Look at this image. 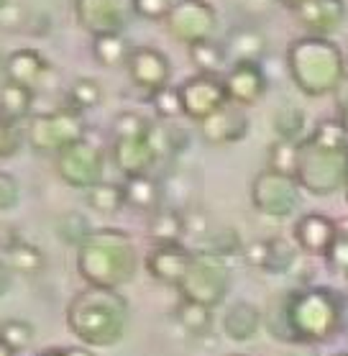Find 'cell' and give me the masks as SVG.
<instances>
[{
  "label": "cell",
  "mask_w": 348,
  "mask_h": 356,
  "mask_svg": "<svg viewBox=\"0 0 348 356\" xmlns=\"http://www.w3.org/2000/svg\"><path fill=\"white\" fill-rule=\"evenodd\" d=\"M129 300L121 290L85 284L65 310L67 328L82 346L108 348L129 331Z\"/></svg>",
  "instance_id": "obj_1"
},
{
  "label": "cell",
  "mask_w": 348,
  "mask_h": 356,
  "mask_svg": "<svg viewBox=\"0 0 348 356\" xmlns=\"http://www.w3.org/2000/svg\"><path fill=\"white\" fill-rule=\"evenodd\" d=\"M138 272V249L129 231L115 226L92 228L77 246V275L85 284L121 290Z\"/></svg>",
  "instance_id": "obj_2"
},
{
  "label": "cell",
  "mask_w": 348,
  "mask_h": 356,
  "mask_svg": "<svg viewBox=\"0 0 348 356\" xmlns=\"http://www.w3.org/2000/svg\"><path fill=\"white\" fill-rule=\"evenodd\" d=\"M287 74L292 85L308 97L333 95L346 77V57L333 39L300 36L287 47Z\"/></svg>",
  "instance_id": "obj_3"
},
{
  "label": "cell",
  "mask_w": 348,
  "mask_h": 356,
  "mask_svg": "<svg viewBox=\"0 0 348 356\" xmlns=\"http://www.w3.org/2000/svg\"><path fill=\"white\" fill-rule=\"evenodd\" d=\"M284 316L295 346L325 343L343 325V298L323 284L297 287L284 295Z\"/></svg>",
  "instance_id": "obj_4"
},
{
  "label": "cell",
  "mask_w": 348,
  "mask_h": 356,
  "mask_svg": "<svg viewBox=\"0 0 348 356\" xmlns=\"http://www.w3.org/2000/svg\"><path fill=\"white\" fill-rule=\"evenodd\" d=\"M295 179L305 193L328 197L348 185V149H331L305 138L300 144V159Z\"/></svg>",
  "instance_id": "obj_5"
},
{
  "label": "cell",
  "mask_w": 348,
  "mask_h": 356,
  "mask_svg": "<svg viewBox=\"0 0 348 356\" xmlns=\"http://www.w3.org/2000/svg\"><path fill=\"white\" fill-rule=\"evenodd\" d=\"M88 136L85 115L72 108H57L47 113H33L24 123V138L36 154L57 156L62 149Z\"/></svg>",
  "instance_id": "obj_6"
},
{
  "label": "cell",
  "mask_w": 348,
  "mask_h": 356,
  "mask_svg": "<svg viewBox=\"0 0 348 356\" xmlns=\"http://www.w3.org/2000/svg\"><path fill=\"white\" fill-rule=\"evenodd\" d=\"M228 290H231L228 261L215 257V254H208V251L192 249V261H190V267H187L185 277L177 287L179 298L208 305V308H218L226 300Z\"/></svg>",
  "instance_id": "obj_7"
},
{
  "label": "cell",
  "mask_w": 348,
  "mask_h": 356,
  "mask_svg": "<svg viewBox=\"0 0 348 356\" xmlns=\"http://www.w3.org/2000/svg\"><path fill=\"white\" fill-rule=\"evenodd\" d=\"M300 182L292 175H282L274 170H261L254 175L249 187L251 208L267 218H290L302 205Z\"/></svg>",
  "instance_id": "obj_8"
},
{
  "label": "cell",
  "mask_w": 348,
  "mask_h": 356,
  "mask_svg": "<svg viewBox=\"0 0 348 356\" xmlns=\"http://www.w3.org/2000/svg\"><path fill=\"white\" fill-rule=\"evenodd\" d=\"M106 164L108 156L103 146L90 141L88 136L69 144L54 156V170H57L59 179L67 187L82 190V193H88L106 179Z\"/></svg>",
  "instance_id": "obj_9"
},
{
  "label": "cell",
  "mask_w": 348,
  "mask_h": 356,
  "mask_svg": "<svg viewBox=\"0 0 348 356\" xmlns=\"http://www.w3.org/2000/svg\"><path fill=\"white\" fill-rule=\"evenodd\" d=\"M164 26L174 41L192 47L197 41L215 39L220 18L210 0H174Z\"/></svg>",
  "instance_id": "obj_10"
},
{
  "label": "cell",
  "mask_w": 348,
  "mask_h": 356,
  "mask_svg": "<svg viewBox=\"0 0 348 356\" xmlns=\"http://www.w3.org/2000/svg\"><path fill=\"white\" fill-rule=\"evenodd\" d=\"M74 18L92 39L108 33H126L138 18L136 0H74Z\"/></svg>",
  "instance_id": "obj_11"
},
{
  "label": "cell",
  "mask_w": 348,
  "mask_h": 356,
  "mask_svg": "<svg viewBox=\"0 0 348 356\" xmlns=\"http://www.w3.org/2000/svg\"><path fill=\"white\" fill-rule=\"evenodd\" d=\"M177 92L179 106H182V118L197 123V126L228 103L223 77H213V74L197 72L192 77H187L177 85Z\"/></svg>",
  "instance_id": "obj_12"
},
{
  "label": "cell",
  "mask_w": 348,
  "mask_h": 356,
  "mask_svg": "<svg viewBox=\"0 0 348 356\" xmlns=\"http://www.w3.org/2000/svg\"><path fill=\"white\" fill-rule=\"evenodd\" d=\"M223 85L228 103H235L246 111L259 106L269 92V77L261 62H233L223 74Z\"/></svg>",
  "instance_id": "obj_13"
},
{
  "label": "cell",
  "mask_w": 348,
  "mask_h": 356,
  "mask_svg": "<svg viewBox=\"0 0 348 356\" xmlns=\"http://www.w3.org/2000/svg\"><path fill=\"white\" fill-rule=\"evenodd\" d=\"M129 80L133 88L151 95L156 90L172 85V62L162 49L156 47H136L126 65Z\"/></svg>",
  "instance_id": "obj_14"
},
{
  "label": "cell",
  "mask_w": 348,
  "mask_h": 356,
  "mask_svg": "<svg viewBox=\"0 0 348 356\" xmlns=\"http://www.w3.org/2000/svg\"><path fill=\"white\" fill-rule=\"evenodd\" d=\"M249 134H251V118L246 113V108L235 106V103H226L200 123V136L210 146L241 144Z\"/></svg>",
  "instance_id": "obj_15"
},
{
  "label": "cell",
  "mask_w": 348,
  "mask_h": 356,
  "mask_svg": "<svg viewBox=\"0 0 348 356\" xmlns=\"http://www.w3.org/2000/svg\"><path fill=\"white\" fill-rule=\"evenodd\" d=\"M292 13L297 18V24L305 29V33L333 39L346 24L348 6L346 0H308Z\"/></svg>",
  "instance_id": "obj_16"
},
{
  "label": "cell",
  "mask_w": 348,
  "mask_h": 356,
  "mask_svg": "<svg viewBox=\"0 0 348 356\" xmlns=\"http://www.w3.org/2000/svg\"><path fill=\"white\" fill-rule=\"evenodd\" d=\"M110 162L123 177H138V175H151L154 164L159 162V154L154 149L151 134L149 136L133 138H113L110 144Z\"/></svg>",
  "instance_id": "obj_17"
},
{
  "label": "cell",
  "mask_w": 348,
  "mask_h": 356,
  "mask_svg": "<svg viewBox=\"0 0 348 356\" xmlns=\"http://www.w3.org/2000/svg\"><path fill=\"white\" fill-rule=\"evenodd\" d=\"M338 223L325 216V213H305L297 218L295 228H292V241L295 246L308 254V257H325L331 243L338 236Z\"/></svg>",
  "instance_id": "obj_18"
},
{
  "label": "cell",
  "mask_w": 348,
  "mask_h": 356,
  "mask_svg": "<svg viewBox=\"0 0 348 356\" xmlns=\"http://www.w3.org/2000/svg\"><path fill=\"white\" fill-rule=\"evenodd\" d=\"M243 251H246V261L251 267L267 272V275H287V272H292V267L297 264V254H300L295 241H287L282 236L254 241L249 246H243Z\"/></svg>",
  "instance_id": "obj_19"
},
{
  "label": "cell",
  "mask_w": 348,
  "mask_h": 356,
  "mask_svg": "<svg viewBox=\"0 0 348 356\" xmlns=\"http://www.w3.org/2000/svg\"><path fill=\"white\" fill-rule=\"evenodd\" d=\"M190 261H192V249L185 243H154L146 254V272L156 282L179 287Z\"/></svg>",
  "instance_id": "obj_20"
},
{
  "label": "cell",
  "mask_w": 348,
  "mask_h": 356,
  "mask_svg": "<svg viewBox=\"0 0 348 356\" xmlns=\"http://www.w3.org/2000/svg\"><path fill=\"white\" fill-rule=\"evenodd\" d=\"M51 74V62H49L39 49L24 47L10 51L6 59V80H13L18 85H26L36 92V88H41Z\"/></svg>",
  "instance_id": "obj_21"
},
{
  "label": "cell",
  "mask_w": 348,
  "mask_h": 356,
  "mask_svg": "<svg viewBox=\"0 0 348 356\" xmlns=\"http://www.w3.org/2000/svg\"><path fill=\"white\" fill-rule=\"evenodd\" d=\"M261 323H264V313L254 302L238 300L233 305H228L223 316V333L235 343H246L261 331Z\"/></svg>",
  "instance_id": "obj_22"
},
{
  "label": "cell",
  "mask_w": 348,
  "mask_h": 356,
  "mask_svg": "<svg viewBox=\"0 0 348 356\" xmlns=\"http://www.w3.org/2000/svg\"><path fill=\"white\" fill-rule=\"evenodd\" d=\"M0 259L10 267L13 275L21 277H39L47 269V257L36 243L26 241V238H10L3 243V254Z\"/></svg>",
  "instance_id": "obj_23"
},
{
  "label": "cell",
  "mask_w": 348,
  "mask_h": 356,
  "mask_svg": "<svg viewBox=\"0 0 348 356\" xmlns=\"http://www.w3.org/2000/svg\"><path fill=\"white\" fill-rule=\"evenodd\" d=\"M123 193H126V208H133L146 216H151L164 205V185L151 175L129 177L123 182Z\"/></svg>",
  "instance_id": "obj_24"
},
{
  "label": "cell",
  "mask_w": 348,
  "mask_h": 356,
  "mask_svg": "<svg viewBox=\"0 0 348 356\" xmlns=\"http://www.w3.org/2000/svg\"><path fill=\"white\" fill-rule=\"evenodd\" d=\"M33 100H36V92L31 88L6 77L0 80V118L24 126L33 115Z\"/></svg>",
  "instance_id": "obj_25"
},
{
  "label": "cell",
  "mask_w": 348,
  "mask_h": 356,
  "mask_svg": "<svg viewBox=\"0 0 348 356\" xmlns=\"http://www.w3.org/2000/svg\"><path fill=\"white\" fill-rule=\"evenodd\" d=\"M223 47L228 51L231 65L233 62H261L267 54V36L254 26H241L228 33Z\"/></svg>",
  "instance_id": "obj_26"
},
{
  "label": "cell",
  "mask_w": 348,
  "mask_h": 356,
  "mask_svg": "<svg viewBox=\"0 0 348 356\" xmlns=\"http://www.w3.org/2000/svg\"><path fill=\"white\" fill-rule=\"evenodd\" d=\"M187 223L185 211L174 205H162L149 216V238L151 243H185Z\"/></svg>",
  "instance_id": "obj_27"
},
{
  "label": "cell",
  "mask_w": 348,
  "mask_h": 356,
  "mask_svg": "<svg viewBox=\"0 0 348 356\" xmlns=\"http://www.w3.org/2000/svg\"><path fill=\"white\" fill-rule=\"evenodd\" d=\"M133 44L129 41L126 33H108V36H95L92 39V59L106 70H126L131 54H133Z\"/></svg>",
  "instance_id": "obj_28"
},
{
  "label": "cell",
  "mask_w": 348,
  "mask_h": 356,
  "mask_svg": "<svg viewBox=\"0 0 348 356\" xmlns=\"http://www.w3.org/2000/svg\"><path fill=\"white\" fill-rule=\"evenodd\" d=\"M187 54H190V62H192L194 70L200 74L223 77V74L228 72V67H231L226 47H223V41H218V39L197 41L192 47H187Z\"/></svg>",
  "instance_id": "obj_29"
},
{
  "label": "cell",
  "mask_w": 348,
  "mask_h": 356,
  "mask_svg": "<svg viewBox=\"0 0 348 356\" xmlns=\"http://www.w3.org/2000/svg\"><path fill=\"white\" fill-rule=\"evenodd\" d=\"M310 121L308 113L302 111L300 106H292V103H284L274 111V134L276 138L282 141H290V144H302L305 138L310 136Z\"/></svg>",
  "instance_id": "obj_30"
},
{
  "label": "cell",
  "mask_w": 348,
  "mask_h": 356,
  "mask_svg": "<svg viewBox=\"0 0 348 356\" xmlns=\"http://www.w3.org/2000/svg\"><path fill=\"white\" fill-rule=\"evenodd\" d=\"M174 318L182 331L197 339L213 331V308L192 302V300H179V305L174 308Z\"/></svg>",
  "instance_id": "obj_31"
},
{
  "label": "cell",
  "mask_w": 348,
  "mask_h": 356,
  "mask_svg": "<svg viewBox=\"0 0 348 356\" xmlns=\"http://www.w3.org/2000/svg\"><path fill=\"white\" fill-rule=\"evenodd\" d=\"M85 200L95 213H103V216H118V213L126 208V193H123V185L118 182H108L103 179L100 185H95L92 190L85 193Z\"/></svg>",
  "instance_id": "obj_32"
},
{
  "label": "cell",
  "mask_w": 348,
  "mask_h": 356,
  "mask_svg": "<svg viewBox=\"0 0 348 356\" xmlns=\"http://www.w3.org/2000/svg\"><path fill=\"white\" fill-rule=\"evenodd\" d=\"M194 251H208V254H215L220 259H228L238 251H243L241 236L235 234L231 226H215L210 228L208 234L197 241V246H192Z\"/></svg>",
  "instance_id": "obj_33"
},
{
  "label": "cell",
  "mask_w": 348,
  "mask_h": 356,
  "mask_svg": "<svg viewBox=\"0 0 348 356\" xmlns=\"http://www.w3.org/2000/svg\"><path fill=\"white\" fill-rule=\"evenodd\" d=\"M103 103V85L95 77H74L72 85L67 88V108L77 113H88Z\"/></svg>",
  "instance_id": "obj_34"
},
{
  "label": "cell",
  "mask_w": 348,
  "mask_h": 356,
  "mask_svg": "<svg viewBox=\"0 0 348 356\" xmlns=\"http://www.w3.org/2000/svg\"><path fill=\"white\" fill-rule=\"evenodd\" d=\"M0 339L6 341L16 354H24V351H28L33 346L36 331L24 318H8V321L0 323Z\"/></svg>",
  "instance_id": "obj_35"
},
{
  "label": "cell",
  "mask_w": 348,
  "mask_h": 356,
  "mask_svg": "<svg viewBox=\"0 0 348 356\" xmlns=\"http://www.w3.org/2000/svg\"><path fill=\"white\" fill-rule=\"evenodd\" d=\"M154 118H149L141 111H123L115 115L113 121V138H133V136H149L154 131Z\"/></svg>",
  "instance_id": "obj_36"
},
{
  "label": "cell",
  "mask_w": 348,
  "mask_h": 356,
  "mask_svg": "<svg viewBox=\"0 0 348 356\" xmlns=\"http://www.w3.org/2000/svg\"><path fill=\"white\" fill-rule=\"evenodd\" d=\"M297 159H300V144H290V141L276 138L267 152V170L282 172V175H292L295 177Z\"/></svg>",
  "instance_id": "obj_37"
},
{
  "label": "cell",
  "mask_w": 348,
  "mask_h": 356,
  "mask_svg": "<svg viewBox=\"0 0 348 356\" xmlns=\"http://www.w3.org/2000/svg\"><path fill=\"white\" fill-rule=\"evenodd\" d=\"M149 103H151V111H154V115L159 121H177L179 115H182L177 85H167V88L151 92V95H149Z\"/></svg>",
  "instance_id": "obj_38"
},
{
  "label": "cell",
  "mask_w": 348,
  "mask_h": 356,
  "mask_svg": "<svg viewBox=\"0 0 348 356\" xmlns=\"http://www.w3.org/2000/svg\"><path fill=\"white\" fill-rule=\"evenodd\" d=\"M92 231V226H90V220L82 216V213H65L62 218L57 220V234L59 238L65 243H69V246H80L82 241H85V236Z\"/></svg>",
  "instance_id": "obj_39"
},
{
  "label": "cell",
  "mask_w": 348,
  "mask_h": 356,
  "mask_svg": "<svg viewBox=\"0 0 348 356\" xmlns=\"http://www.w3.org/2000/svg\"><path fill=\"white\" fill-rule=\"evenodd\" d=\"M24 141V126H16V123L0 118V159L16 156L21 152Z\"/></svg>",
  "instance_id": "obj_40"
},
{
  "label": "cell",
  "mask_w": 348,
  "mask_h": 356,
  "mask_svg": "<svg viewBox=\"0 0 348 356\" xmlns=\"http://www.w3.org/2000/svg\"><path fill=\"white\" fill-rule=\"evenodd\" d=\"M323 259L333 272L348 277V231H338L335 241L331 243V249H328Z\"/></svg>",
  "instance_id": "obj_41"
},
{
  "label": "cell",
  "mask_w": 348,
  "mask_h": 356,
  "mask_svg": "<svg viewBox=\"0 0 348 356\" xmlns=\"http://www.w3.org/2000/svg\"><path fill=\"white\" fill-rule=\"evenodd\" d=\"M21 202V182L16 175L0 170V213L13 211Z\"/></svg>",
  "instance_id": "obj_42"
},
{
  "label": "cell",
  "mask_w": 348,
  "mask_h": 356,
  "mask_svg": "<svg viewBox=\"0 0 348 356\" xmlns=\"http://www.w3.org/2000/svg\"><path fill=\"white\" fill-rule=\"evenodd\" d=\"M174 0H136V16L149 24H164Z\"/></svg>",
  "instance_id": "obj_43"
},
{
  "label": "cell",
  "mask_w": 348,
  "mask_h": 356,
  "mask_svg": "<svg viewBox=\"0 0 348 356\" xmlns=\"http://www.w3.org/2000/svg\"><path fill=\"white\" fill-rule=\"evenodd\" d=\"M10 287H13V272H10V267L6 261L0 259V298H6L10 292Z\"/></svg>",
  "instance_id": "obj_44"
},
{
  "label": "cell",
  "mask_w": 348,
  "mask_h": 356,
  "mask_svg": "<svg viewBox=\"0 0 348 356\" xmlns=\"http://www.w3.org/2000/svg\"><path fill=\"white\" fill-rule=\"evenodd\" d=\"M333 97H335V108H338V113L340 111H348V72H346V77L340 80L338 88H335Z\"/></svg>",
  "instance_id": "obj_45"
},
{
  "label": "cell",
  "mask_w": 348,
  "mask_h": 356,
  "mask_svg": "<svg viewBox=\"0 0 348 356\" xmlns=\"http://www.w3.org/2000/svg\"><path fill=\"white\" fill-rule=\"evenodd\" d=\"M36 356H72V348L69 346H49L44 351H39Z\"/></svg>",
  "instance_id": "obj_46"
},
{
  "label": "cell",
  "mask_w": 348,
  "mask_h": 356,
  "mask_svg": "<svg viewBox=\"0 0 348 356\" xmlns=\"http://www.w3.org/2000/svg\"><path fill=\"white\" fill-rule=\"evenodd\" d=\"M279 6H284L287 10H297L302 6V3H308V0H276Z\"/></svg>",
  "instance_id": "obj_47"
},
{
  "label": "cell",
  "mask_w": 348,
  "mask_h": 356,
  "mask_svg": "<svg viewBox=\"0 0 348 356\" xmlns=\"http://www.w3.org/2000/svg\"><path fill=\"white\" fill-rule=\"evenodd\" d=\"M72 348V356H95V351L88 346H69Z\"/></svg>",
  "instance_id": "obj_48"
},
{
  "label": "cell",
  "mask_w": 348,
  "mask_h": 356,
  "mask_svg": "<svg viewBox=\"0 0 348 356\" xmlns=\"http://www.w3.org/2000/svg\"><path fill=\"white\" fill-rule=\"evenodd\" d=\"M0 356H18V354L8 346V343H6V341L0 339Z\"/></svg>",
  "instance_id": "obj_49"
},
{
  "label": "cell",
  "mask_w": 348,
  "mask_h": 356,
  "mask_svg": "<svg viewBox=\"0 0 348 356\" xmlns=\"http://www.w3.org/2000/svg\"><path fill=\"white\" fill-rule=\"evenodd\" d=\"M6 59H8V54L3 51V47H0V80L6 77Z\"/></svg>",
  "instance_id": "obj_50"
},
{
  "label": "cell",
  "mask_w": 348,
  "mask_h": 356,
  "mask_svg": "<svg viewBox=\"0 0 348 356\" xmlns=\"http://www.w3.org/2000/svg\"><path fill=\"white\" fill-rule=\"evenodd\" d=\"M292 356H315V354H310V351H302V348H300V351H295Z\"/></svg>",
  "instance_id": "obj_51"
},
{
  "label": "cell",
  "mask_w": 348,
  "mask_h": 356,
  "mask_svg": "<svg viewBox=\"0 0 348 356\" xmlns=\"http://www.w3.org/2000/svg\"><path fill=\"white\" fill-rule=\"evenodd\" d=\"M8 3H10V0H0V10L6 8V6H8Z\"/></svg>",
  "instance_id": "obj_52"
},
{
  "label": "cell",
  "mask_w": 348,
  "mask_h": 356,
  "mask_svg": "<svg viewBox=\"0 0 348 356\" xmlns=\"http://www.w3.org/2000/svg\"><path fill=\"white\" fill-rule=\"evenodd\" d=\"M333 356H348V351H338V354H333Z\"/></svg>",
  "instance_id": "obj_53"
},
{
  "label": "cell",
  "mask_w": 348,
  "mask_h": 356,
  "mask_svg": "<svg viewBox=\"0 0 348 356\" xmlns=\"http://www.w3.org/2000/svg\"><path fill=\"white\" fill-rule=\"evenodd\" d=\"M343 193H346V202H348V185H346V190H343Z\"/></svg>",
  "instance_id": "obj_54"
},
{
  "label": "cell",
  "mask_w": 348,
  "mask_h": 356,
  "mask_svg": "<svg viewBox=\"0 0 348 356\" xmlns=\"http://www.w3.org/2000/svg\"><path fill=\"white\" fill-rule=\"evenodd\" d=\"M228 356H243V354H228Z\"/></svg>",
  "instance_id": "obj_55"
}]
</instances>
